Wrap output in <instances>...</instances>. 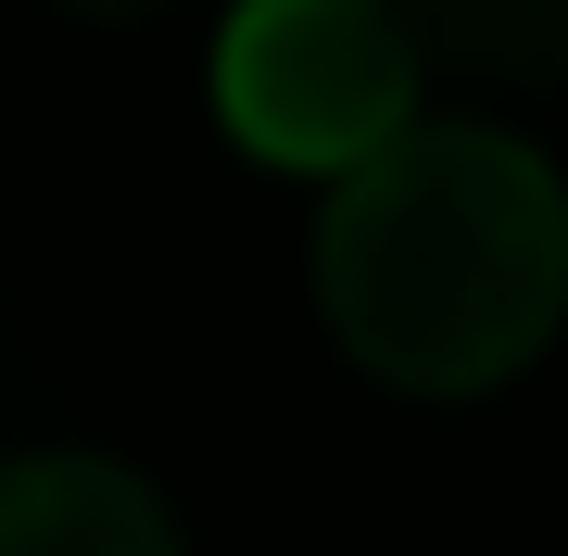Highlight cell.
<instances>
[{
	"instance_id": "obj_1",
	"label": "cell",
	"mask_w": 568,
	"mask_h": 556,
	"mask_svg": "<svg viewBox=\"0 0 568 556\" xmlns=\"http://www.w3.org/2000/svg\"><path fill=\"white\" fill-rule=\"evenodd\" d=\"M316 304L392 392H493L568 316V178L518 127L417 114L328 190Z\"/></svg>"
},
{
	"instance_id": "obj_2",
	"label": "cell",
	"mask_w": 568,
	"mask_h": 556,
	"mask_svg": "<svg viewBox=\"0 0 568 556\" xmlns=\"http://www.w3.org/2000/svg\"><path fill=\"white\" fill-rule=\"evenodd\" d=\"M417 39L392 0H241L215 39V114L265 165L354 178L417 127Z\"/></svg>"
},
{
	"instance_id": "obj_3",
	"label": "cell",
	"mask_w": 568,
	"mask_h": 556,
	"mask_svg": "<svg viewBox=\"0 0 568 556\" xmlns=\"http://www.w3.org/2000/svg\"><path fill=\"white\" fill-rule=\"evenodd\" d=\"M0 556H190L178 506L114 455H13L0 468Z\"/></svg>"
},
{
	"instance_id": "obj_4",
	"label": "cell",
	"mask_w": 568,
	"mask_h": 556,
	"mask_svg": "<svg viewBox=\"0 0 568 556\" xmlns=\"http://www.w3.org/2000/svg\"><path fill=\"white\" fill-rule=\"evenodd\" d=\"M392 13H405L417 63H455V77H493V89L568 77V0H392Z\"/></svg>"
},
{
	"instance_id": "obj_5",
	"label": "cell",
	"mask_w": 568,
	"mask_h": 556,
	"mask_svg": "<svg viewBox=\"0 0 568 556\" xmlns=\"http://www.w3.org/2000/svg\"><path fill=\"white\" fill-rule=\"evenodd\" d=\"M51 13H89V26H140V13H164V0H51Z\"/></svg>"
}]
</instances>
